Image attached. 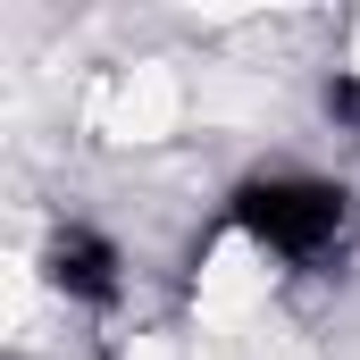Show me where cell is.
I'll use <instances>...</instances> for the list:
<instances>
[{
  "mask_svg": "<svg viewBox=\"0 0 360 360\" xmlns=\"http://www.w3.org/2000/svg\"><path fill=\"white\" fill-rule=\"evenodd\" d=\"M226 218L285 269H327L344 243H352V193L335 176H302V168H276V176H252Z\"/></svg>",
  "mask_w": 360,
  "mask_h": 360,
  "instance_id": "cell-1",
  "label": "cell"
},
{
  "mask_svg": "<svg viewBox=\"0 0 360 360\" xmlns=\"http://www.w3.org/2000/svg\"><path fill=\"white\" fill-rule=\"evenodd\" d=\"M42 260H51V285H59L68 302H92V310H101V302H117V285H126V276H117V269H126V260H117V243H109V235H92V226H59Z\"/></svg>",
  "mask_w": 360,
  "mask_h": 360,
  "instance_id": "cell-2",
  "label": "cell"
},
{
  "mask_svg": "<svg viewBox=\"0 0 360 360\" xmlns=\"http://www.w3.org/2000/svg\"><path fill=\"white\" fill-rule=\"evenodd\" d=\"M327 117L344 134H360V76H327Z\"/></svg>",
  "mask_w": 360,
  "mask_h": 360,
  "instance_id": "cell-3",
  "label": "cell"
}]
</instances>
